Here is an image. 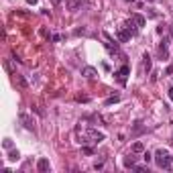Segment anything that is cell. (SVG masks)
Here are the masks:
<instances>
[{"label":"cell","instance_id":"obj_1","mask_svg":"<svg viewBox=\"0 0 173 173\" xmlns=\"http://www.w3.org/2000/svg\"><path fill=\"white\" fill-rule=\"evenodd\" d=\"M155 163L161 167V169H171V157H169V153L165 149H159L157 153H155Z\"/></svg>","mask_w":173,"mask_h":173},{"label":"cell","instance_id":"obj_2","mask_svg":"<svg viewBox=\"0 0 173 173\" xmlns=\"http://www.w3.org/2000/svg\"><path fill=\"white\" fill-rule=\"evenodd\" d=\"M102 140H104V132H98L96 128H90V130H88V135L81 138L80 143L86 145V143H102Z\"/></svg>","mask_w":173,"mask_h":173},{"label":"cell","instance_id":"obj_3","mask_svg":"<svg viewBox=\"0 0 173 173\" xmlns=\"http://www.w3.org/2000/svg\"><path fill=\"white\" fill-rule=\"evenodd\" d=\"M116 35H118V41H122V43H126V41H130V37H132V35H130V31H128V29L124 27V24H120V27H118V31H116Z\"/></svg>","mask_w":173,"mask_h":173},{"label":"cell","instance_id":"obj_4","mask_svg":"<svg viewBox=\"0 0 173 173\" xmlns=\"http://www.w3.org/2000/svg\"><path fill=\"white\" fill-rule=\"evenodd\" d=\"M18 118H21V122H23V126L27 128V130H35V122H33V118L27 114V112H21V114H18Z\"/></svg>","mask_w":173,"mask_h":173},{"label":"cell","instance_id":"obj_5","mask_svg":"<svg viewBox=\"0 0 173 173\" xmlns=\"http://www.w3.org/2000/svg\"><path fill=\"white\" fill-rule=\"evenodd\" d=\"M128 73H130V69H128V65H122V67L118 69V71H116L114 75L118 78V81H120V84H126V75H128Z\"/></svg>","mask_w":173,"mask_h":173},{"label":"cell","instance_id":"obj_6","mask_svg":"<svg viewBox=\"0 0 173 173\" xmlns=\"http://www.w3.org/2000/svg\"><path fill=\"white\" fill-rule=\"evenodd\" d=\"M167 45H169V39H163L161 45H159V49H157L161 59H167V57H169V49H167Z\"/></svg>","mask_w":173,"mask_h":173},{"label":"cell","instance_id":"obj_7","mask_svg":"<svg viewBox=\"0 0 173 173\" xmlns=\"http://www.w3.org/2000/svg\"><path fill=\"white\" fill-rule=\"evenodd\" d=\"M51 169V165H49V159H39L37 161V171L39 173H45Z\"/></svg>","mask_w":173,"mask_h":173},{"label":"cell","instance_id":"obj_8","mask_svg":"<svg viewBox=\"0 0 173 173\" xmlns=\"http://www.w3.org/2000/svg\"><path fill=\"white\" fill-rule=\"evenodd\" d=\"M130 21L137 24L138 29H140V27H145V23H147V18H145L143 14H137V12H135V14H130Z\"/></svg>","mask_w":173,"mask_h":173},{"label":"cell","instance_id":"obj_9","mask_svg":"<svg viewBox=\"0 0 173 173\" xmlns=\"http://www.w3.org/2000/svg\"><path fill=\"white\" fill-rule=\"evenodd\" d=\"M65 6H67V10L75 12L81 8V0H65Z\"/></svg>","mask_w":173,"mask_h":173},{"label":"cell","instance_id":"obj_10","mask_svg":"<svg viewBox=\"0 0 173 173\" xmlns=\"http://www.w3.org/2000/svg\"><path fill=\"white\" fill-rule=\"evenodd\" d=\"M151 65H153L151 55H149V53H145V55H143V73H149V71H151Z\"/></svg>","mask_w":173,"mask_h":173},{"label":"cell","instance_id":"obj_11","mask_svg":"<svg viewBox=\"0 0 173 173\" xmlns=\"http://www.w3.org/2000/svg\"><path fill=\"white\" fill-rule=\"evenodd\" d=\"M96 73H98V71H96V67H92V65H86V67L81 69V75H86V78H90V80H92Z\"/></svg>","mask_w":173,"mask_h":173},{"label":"cell","instance_id":"obj_12","mask_svg":"<svg viewBox=\"0 0 173 173\" xmlns=\"http://www.w3.org/2000/svg\"><path fill=\"white\" fill-rule=\"evenodd\" d=\"M135 165H137V157H135V155H126V157H124V167L132 169Z\"/></svg>","mask_w":173,"mask_h":173},{"label":"cell","instance_id":"obj_13","mask_svg":"<svg viewBox=\"0 0 173 173\" xmlns=\"http://www.w3.org/2000/svg\"><path fill=\"white\" fill-rule=\"evenodd\" d=\"M18 159H21V153H18V151H10V153H8V161H18Z\"/></svg>","mask_w":173,"mask_h":173},{"label":"cell","instance_id":"obj_14","mask_svg":"<svg viewBox=\"0 0 173 173\" xmlns=\"http://www.w3.org/2000/svg\"><path fill=\"white\" fill-rule=\"evenodd\" d=\"M143 151H145V145L143 143H135L132 145V153H143Z\"/></svg>","mask_w":173,"mask_h":173},{"label":"cell","instance_id":"obj_15","mask_svg":"<svg viewBox=\"0 0 173 173\" xmlns=\"http://www.w3.org/2000/svg\"><path fill=\"white\" fill-rule=\"evenodd\" d=\"M116 102H120V96H110L104 104H106V106H110V104H116Z\"/></svg>","mask_w":173,"mask_h":173},{"label":"cell","instance_id":"obj_16","mask_svg":"<svg viewBox=\"0 0 173 173\" xmlns=\"http://www.w3.org/2000/svg\"><path fill=\"white\" fill-rule=\"evenodd\" d=\"M143 130H145V128L140 126V122H138V120H137V122H135V128H132V135H140Z\"/></svg>","mask_w":173,"mask_h":173},{"label":"cell","instance_id":"obj_17","mask_svg":"<svg viewBox=\"0 0 173 173\" xmlns=\"http://www.w3.org/2000/svg\"><path fill=\"white\" fill-rule=\"evenodd\" d=\"M132 171L143 173V171H149V169H147V165H135V167H132Z\"/></svg>","mask_w":173,"mask_h":173},{"label":"cell","instance_id":"obj_18","mask_svg":"<svg viewBox=\"0 0 173 173\" xmlns=\"http://www.w3.org/2000/svg\"><path fill=\"white\" fill-rule=\"evenodd\" d=\"M2 147H4V149H6V151H10V149H12V140H10V138H4V143H2Z\"/></svg>","mask_w":173,"mask_h":173},{"label":"cell","instance_id":"obj_19","mask_svg":"<svg viewBox=\"0 0 173 173\" xmlns=\"http://www.w3.org/2000/svg\"><path fill=\"white\" fill-rule=\"evenodd\" d=\"M143 159H145V163H151L153 159H155V157H153L151 153H145V155H143Z\"/></svg>","mask_w":173,"mask_h":173},{"label":"cell","instance_id":"obj_20","mask_svg":"<svg viewBox=\"0 0 173 173\" xmlns=\"http://www.w3.org/2000/svg\"><path fill=\"white\" fill-rule=\"evenodd\" d=\"M84 153H86V155H94V149H92V147H86V145H84Z\"/></svg>","mask_w":173,"mask_h":173},{"label":"cell","instance_id":"obj_21","mask_svg":"<svg viewBox=\"0 0 173 173\" xmlns=\"http://www.w3.org/2000/svg\"><path fill=\"white\" fill-rule=\"evenodd\" d=\"M78 102H90V98L88 96H78Z\"/></svg>","mask_w":173,"mask_h":173},{"label":"cell","instance_id":"obj_22","mask_svg":"<svg viewBox=\"0 0 173 173\" xmlns=\"http://www.w3.org/2000/svg\"><path fill=\"white\" fill-rule=\"evenodd\" d=\"M104 167V163L102 161H98V163H94V169H96V171H98V169H102Z\"/></svg>","mask_w":173,"mask_h":173},{"label":"cell","instance_id":"obj_23","mask_svg":"<svg viewBox=\"0 0 173 173\" xmlns=\"http://www.w3.org/2000/svg\"><path fill=\"white\" fill-rule=\"evenodd\" d=\"M173 73V65H169V67H167V75H171Z\"/></svg>","mask_w":173,"mask_h":173},{"label":"cell","instance_id":"obj_24","mask_svg":"<svg viewBox=\"0 0 173 173\" xmlns=\"http://www.w3.org/2000/svg\"><path fill=\"white\" fill-rule=\"evenodd\" d=\"M39 0H27V4H37Z\"/></svg>","mask_w":173,"mask_h":173},{"label":"cell","instance_id":"obj_25","mask_svg":"<svg viewBox=\"0 0 173 173\" xmlns=\"http://www.w3.org/2000/svg\"><path fill=\"white\" fill-rule=\"evenodd\" d=\"M169 98L173 100V88H169Z\"/></svg>","mask_w":173,"mask_h":173},{"label":"cell","instance_id":"obj_26","mask_svg":"<svg viewBox=\"0 0 173 173\" xmlns=\"http://www.w3.org/2000/svg\"><path fill=\"white\" fill-rule=\"evenodd\" d=\"M51 2H53V4H59V2H61V0H51Z\"/></svg>","mask_w":173,"mask_h":173},{"label":"cell","instance_id":"obj_27","mask_svg":"<svg viewBox=\"0 0 173 173\" xmlns=\"http://www.w3.org/2000/svg\"><path fill=\"white\" fill-rule=\"evenodd\" d=\"M171 39H173V24H171Z\"/></svg>","mask_w":173,"mask_h":173},{"label":"cell","instance_id":"obj_28","mask_svg":"<svg viewBox=\"0 0 173 173\" xmlns=\"http://www.w3.org/2000/svg\"><path fill=\"white\" fill-rule=\"evenodd\" d=\"M126 2H137V0H126Z\"/></svg>","mask_w":173,"mask_h":173},{"label":"cell","instance_id":"obj_29","mask_svg":"<svg viewBox=\"0 0 173 173\" xmlns=\"http://www.w3.org/2000/svg\"><path fill=\"white\" fill-rule=\"evenodd\" d=\"M149 2H155V0H149Z\"/></svg>","mask_w":173,"mask_h":173},{"label":"cell","instance_id":"obj_30","mask_svg":"<svg viewBox=\"0 0 173 173\" xmlns=\"http://www.w3.org/2000/svg\"><path fill=\"white\" fill-rule=\"evenodd\" d=\"M171 161H173V155H171Z\"/></svg>","mask_w":173,"mask_h":173}]
</instances>
